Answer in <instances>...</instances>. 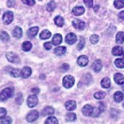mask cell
Instances as JSON below:
<instances>
[{
    "label": "cell",
    "instance_id": "1",
    "mask_svg": "<svg viewBox=\"0 0 124 124\" xmlns=\"http://www.w3.org/2000/svg\"><path fill=\"white\" fill-rule=\"evenodd\" d=\"M14 94V89L12 87H8L4 89L0 93V101H4L9 98L12 97Z\"/></svg>",
    "mask_w": 124,
    "mask_h": 124
},
{
    "label": "cell",
    "instance_id": "2",
    "mask_svg": "<svg viewBox=\"0 0 124 124\" xmlns=\"http://www.w3.org/2000/svg\"><path fill=\"white\" fill-rule=\"evenodd\" d=\"M75 84V78L72 75H66L63 79V84L66 88H70Z\"/></svg>",
    "mask_w": 124,
    "mask_h": 124
},
{
    "label": "cell",
    "instance_id": "3",
    "mask_svg": "<svg viewBox=\"0 0 124 124\" xmlns=\"http://www.w3.org/2000/svg\"><path fill=\"white\" fill-rule=\"evenodd\" d=\"M6 58L10 63H16V64H19L21 60L19 57L18 54L15 53L13 52H8L6 53Z\"/></svg>",
    "mask_w": 124,
    "mask_h": 124
},
{
    "label": "cell",
    "instance_id": "4",
    "mask_svg": "<svg viewBox=\"0 0 124 124\" xmlns=\"http://www.w3.org/2000/svg\"><path fill=\"white\" fill-rule=\"evenodd\" d=\"M37 103H38V98L35 94L30 95L27 99V104L30 108L35 107L37 105Z\"/></svg>",
    "mask_w": 124,
    "mask_h": 124
},
{
    "label": "cell",
    "instance_id": "5",
    "mask_svg": "<svg viewBox=\"0 0 124 124\" xmlns=\"http://www.w3.org/2000/svg\"><path fill=\"white\" fill-rule=\"evenodd\" d=\"M13 20V13L10 11L6 12L3 15V22L5 24L8 25Z\"/></svg>",
    "mask_w": 124,
    "mask_h": 124
},
{
    "label": "cell",
    "instance_id": "6",
    "mask_svg": "<svg viewBox=\"0 0 124 124\" xmlns=\"http://www.w3.org/2000/svg\"><path fill=\"white\" fill-rule=\"evenodd\" d=\"M39 112L37 110L31 111L26 115V120L28 122H33L38 119Z\"/></svg>",
    "mask_w": 124,
    "mask_h": 124
},
{
    "label": "cell",
    "instance_id": "7",
    "mask_svg": "<svg viewBox=\"0 0 124 124\" xmlns=\"http://www.w3.org/2000/svg\"><path fill=\"white\" fill-rule=\"evenodd\" d=\"M93 110H94V108L93 106H91L90 105L87 104V105H85L83 107V108L81 110V112H82V113L85 116H92L93 113Z\"/></svg>",
    "mask_w": 124,
    "mask_h": 124
},
{
    "label": "cell",
    "instance_id": "8",
    "mask_svg": "<svg viewBox=\"0 0 124 124\" xmlns=\"http://www.w3.org/2000/svg\"><path fill=\"white\" fill-rule=\"evenodd\" d=\"M65 41L68 44L72 45L74 44L77 41V36L75 33L73 32H70L68 33L65 38Z\"/></svg>",
    "mask_w": 124,
    "mask_h": 124
},
{
    "label": "cell",
    "instance_id": "9",
    "mask_svg": "<svg viewBox=\"0 0 124 124\" xmlns=\"http://www.w3.org/2000/svg\"><path fill=\"white\" fill-rule=\"evenodd\" d=\"M72 26L74 28H75L76 29H80V30H83L84 29L85 27V23L81 20L79 19H74L72 21Z\"/></svg>",
    "mask_w": 124,
    "mask_h": 124
},
{
    "label": "cell",
    "instance_id": "10",
    "mask_svg": "<svg viewBox=\"0 0 124 124\" xmlns=\"http://www.w3.org/2000/svg\"><path fill=\"white\" fill-rule=\"evenodd\" d=\"M31 74H32V69L30 67L25 66L21 70L20 76L22 77L23 79H26L31 75Z\"/></svg>",
    "mask_w": 124,
    "mask_h": 124
},
{
    "label": "cell",
    "instance_id": "11",
    "mask_svg": "<svg viewBox=\"0 0 124 124\" xmlns=\"http://www.w3.org/2000/svg\"><path fill=\"white\" fill-rule=\"evenodd\" d=\"M88 58L87 56H85V55H81V56H80V57H78L77 62L78 65L80 66L81 67H85L88 65Z\"/></svg>",
    "mask_w": 124,
    "mask_h": 124
},
{
    "label": "cell",
    "instance_id": "12",
    "mask_svg": "<svg viewBox=\"0 0 124 124\" xmlns=\"http://www.w3.org/2000/svg\"><path fill=\"white\" fill-rule=\"evenodd\" d=\"M92 68L94 70V72H99L102 69V62L100 59H97L94 62H93V65H92Z\"/></svg>",
    "mask_w": 124,
    "mask_h": 124
},
{
    "label": "cell",
    "instance_id": "13",
    "mask_svg": "<svg viewBox=\"0 0 124 124\" xmlns=\"http://www.w3.org/2000/svg\"><path fill=\"white\" fill-rule=\"evenodd\" d=\"M65 107L66 108L67 110L68 111H72L74 110L77 107V104H76V102L73 100H69V101H67L65 103Z\"/></svg>",
    "mask_w": 124,
    "mask_h": 124
},
{
    "label": "cell",
    "instance_id": "14",
    "mask_svg": "<svg viewBox=\"0 0 124 124\" xmlns=\"http://www.w3.org/2000/svg\"><path fill=\"white\" fill-rule=\"evenodd\" d=\"M114 80L116 84L122 85L124 84V76L121 73H116L114 75Z\"/></svg>",
    "mask_w": 124,
    "mask_h": 124
},
{
    "label": "cell",
    "instance_id": "15",
    "mask_svg": "<svg viewBox=\"0 0 124 124\" xmlns=\"http://www.w3.org/2000/svg\"><path fill=\"white\" fill-rule=\"evenodd\" d=\"M54 113V110L52 106H46L44 108V110L41 112V115L42 116H48L52 115Z\"/></svg>",
    "mask_w": 124,
    "mask_h": 124
},
{
    "label": "cell",
    "instance_id": "16",
    "mask_svg": "<svg viewBox=\"0 0 124 124\" xmlns=\"http://www.w3.org/2000/svg\"><path fill=\"white\" fill-rule=\"evenodd\" d=\"M38 31H39V28L37 26L32 27V28L28 29V31L27 32V34H28V36L29 37L32 38V37H35L37 35Z\"/></svg>",
    "mask_w": 124,
    "mask_h": 124
},
{
    "label": "cell",
    "instance_id": "17",
    "mask_svg": "<svg viewBox=\"0 0 124 124\" xmlns=\"http://www.w3.org/2000/svg\"><path fill=\"white\" fill-rule=\"evenodd\" d=\"M23 31L22 29L19 26H16L14 30L13 31V35L14 37L17 38V39H20L22 37Z\"/></svg>",
    "mask_w": 124,
    "mask_h": 124
},
{
    "label": "cell",
    "instance_id": "18",
    "mask_svg": "<svg viewBox=\"0 0 124 124\" xmlns=\"http://www.w3.org/2000/svg\"><path fill=\"white\" fill-rule=\"evenodd\" d=\"M54 53L57 56H62L66 53V47L65 46H59L54 49Z\"/></svg>",
    "mask_w": 124,
    "mask_h": 124
},
{
    "label": "cell",
    "instance_id": "19",
    "mask_svg": "<svg viewBox=\"0 0 124 124\" xmlns=\"http://www.w3.org/2000/svg\"><path fill=\"white\" fill-rule=\"evenodd\" d=\"M112 53L115 56H121L124 53V50H123L122 47H121L119 46H116L112 48Z\"/></svg>",
    "mask_w": 124,
    "mask_h": 124
},
{
    "label": "cell",
    "instance_id": "20",
    "mask_svg": "<svg viewBox=\"0 0 124 124\" xmlns=\"http://www.w3.org/2000/svg\"><path fill=\"white\" fill-rule=\"evenodd\" d=\"M85 8L83 6H76L72 9V13L76 16H79L84 13Z\"/></svg>",
    "mask_w": 124,
    "mask_h": 124
},
{
    "label": "cell",
    "instance_id": "21",
    "mask_svg": "<svg viewBox=\"0 0 124 124\" xmlns=\"http://www.w3.org/2000/svg\"><path fill=\"white\" fill-rule=\"evenodd\" d=\"M62 42V36L60 34H55L53 37L52 44L54 46H58Z\"/></svg>",
    "mask_w": 124,
    "mask_h": 124
},
{
    "label": "cell",
    "instance_id": "22",
    "mask_svg": "<svg viewBox=\"0 0 124 124\" xmlns=\"http://www.w3.org/2000/svg\"><path fill=\"white\" fill-rule=\"evenodd\" d=\"M101 85L103 88H109L111 85L110 79L108 77H105L101 81Z\"/></svg>",
    "mask_w": 124,
    "mask_h": 124
},
{
    "label": "cell",
    "instance_id": "23",
    "mask_svg": "<svg viewBox=\"0 0 124 124\" xmlns=\"http://www.w3.org/2000/svg\"><path fill=\"white\" fill-rule=\"evenodd\" d=\"M124 98V94L120 91H117L114 94V99L116 103H120L121 101H122Z\"/></svg>",
    "mask_w": 124,
    "mask_h": 124
},
{
    "label": "cell",
    "instance_id": "24",
    "mask_svg": "<svg viewBox=\"0 0 124 124\" xmlns=\"http://www.w3.org/2000/svg\"><path fill=\"white\" fill-rule=\"evenodd\" d=\"M50 36H51V32L48 30H44L41 32L39 37L41 39L46 40L49 39L50 37Z\"/></svg>",
    "mask_w": 124,
    "mask_h": 124
},
{
    "label": "cell",
    "instance_id": "25",
    "mask_svg": "<svg viewBox=\"0 0 124 124\" xmlns=\"http://www.w3.org/2000/svg\"><path fill=\"white\" fill-rule=\"evenodd\" d=\"M54 21L55 24L57 26L62 27L64 24V19L62 17V16H59V15H58V16H57L56 17L54 18Z\"/></svg>",
    "mask_w": 124,
    "mask_h": 124
},
{
    "label": "cell",
    "instance_id": "26",
    "mask_svg": "<svg viewBox=\"0 0 124 124\" xmlns=\"http://www.w3.org/2000/svg\"><path fill=\"white\" fill-rule=\"evenodd\" d=\"M32 47V45L31 44L30 41H24L22 45V50L25 52H28V51H30Z\"/></svg>",
    "mask_w": 124,
    "mask_h": 124
},
{
    "label": "cell",
    "instance_id": "27",
    "mask_svg": "<svg viewBox=\"0 0 124 124\" xmlns=\"http://www.w3.org/2000/svg\"><path fill=\"white\" fill-rule=\"evenodd\" d=\"M116 41L118 44H123L124 42V32H119L116 35Z\"/></svg>",
    "mask_w": 124,
    "mask_h": 124
},
{
    "label": "cell",
    "instance_id": "28",
    "mask_svg": "<svg viewBox=\"0 0 124 124\" xmlns=\"http://www.w3.org/2000/svg\"><path fill=\"white\" fill-rule=\"evenodd\" d=\"M0 39L3 42H8L10 40V36L5 31H2L0 34Z\"/></svg>",
    "mask_w": 124,
    "mask_h": 124
},
{
    "label": "cell",
    "instance_id": "29",
    "mask_svg": "<svg viewBox=\"0 0 124 124\" xmlns=\"http://www.w3.org/2000/svg\"><path fill=\"white\" fill-rule=\"evenodd\" d=\"M45 124H58V120L54 116H50L47 118L44 122Z\"/></svg>",
    "mask_w": 124,
    "mask_h": 124
},
{
    "label": "cell",
    "instance_id": "30",
    "mask_svg": "<svg viewBox=\"0 0 124 124\" xmlns=\"http://www.w3.org/2000/svg\"><path fill=\"white\" fill-rule=\"evenodd\" d=\"M115 64L118 68H124V59H116L115 61Z\"/></svg>",
    "mask_w": 124,
    "mask_h": 124
},
{
    "label": "cell",
    "instance_id": "31",
    "mask_svg": "<svg viewBox=\"0 0 124 124\" xmlns=\"http://www.w3.org/2000/svg\"><path fill=\"white\" fill-rule=\"evenodd\" d=\"M10 72V75L13 76V77L17 78V77H19L20 76L21 70L19 69V68H12Z\"/></svg>",
    "mask_w": 124,
    "mask_h": 124
},
{
    "label": "cell",
    "instance_id": "32",
    "mask_svg": "<svg viewBox=\"0 0 124 124\" xmlns=\"http://www.w3.org/2000/svg\"><path fill=\"white\" fill-rule=\"evenodd\" d=\"M77 119V116L73 112H68L66 115V120L67 121H73Z\"/></svg>",
    "mask_w": 124,
    "mask_h": 124
},
{
    "label": "cell",
    "instance_id": "33",
    "mask_svg": "<svg viewBox=\"0 0 124 124\" xmlns=\"http://www.w3.org/2000/svg\"><path fill=\"white\" fill-rule=\"evenodd\" d=\"M114 6L116 9H121L124 7V0H116L114 2Z\"/></svg>",
    "mask_w": 124,
    "mask_h": 124
},
{
    "label": "cell",
    "instance_id": "34",
    "mask_svg": "<svg viewBox=\"0 0 124 124\" xmlns=\"http://www.w3.org/2000/svg\"><path fill=\"white\" fill-rule=\"evenodd\" d=\"M56 8V4L53 1H50L47 5V10L48 12H53Z\"/></svg>",
    "mask_w": 124,
    "mask_h": 124
},
{
    "label": "cell",
    "instance_id": "35",
    "mask_svg": "<svg viewBox=\"0 0 124 124\" xmlns=\"http://www.w3.org/2000/svg\"><path fill=\"white\" fill-rule=\"evenodd\" d=\"M94 97L97 99H102L106 97V93L103 92V91H99L94 93Z\"/></svg>",
    "mask_w": 124,
    "mask_h": 124
},
{
    "label": "cell",
    "instance_id": "36",
    "mask_svg": "<svg viewBox=\"0 0 124 124\" xmlns=\"http://www.w3.org/2000/svg\"><path fill=\"white\" fill-rule=\"evenodd\" d=\"M99 35H95V34L92 35L90 37V41L93 44H96L99 41Z\"/></svg>",
    "mask_w": 124,
    "mask_h": 124
},
{
    "label": "cell",
    "instance_id": "37",
    "mask_svg": "<svg viewBox=\"0 0 124 124\" xmlns=\"http://www.w3.org/2000/svg\"><path fill=\"white\" fill-rule=\"evenodd\" d=\"M85 43V41L84 38L82 37H80V41L79 44L77 46V49L79 50H81L82 49L84 48V47Z\"/></svg>",
    "mask_w": 124,
    "mask_h": 124
},
{
    "label": "cell",
    "instance_id": "38",
    "mask_svg": "<svg viewBox=\"0 0 124 124\" xmlns=\"http://www.w3.org/2000/svg\"><path fill=\"white\" fill-rule=\"evenodd\" d=\"M13 120L11 119V117L10 116H5L4 119L1 121V124H12Z\"/></svg>",
    "mask_w": 124,
    "mask_h": 124
},
{
    "label": "cell",
    "instance_id": "39",
    "mask_svg": "<svg viewBox=\"0 0 124 124\" xmlns=\"http://www.w3.org/2000/svg\"><path fill=\"white\" fill-rule=\"evenodd\" d=\"M15 101L17 104H21L23 102V96L21 93H19L15 99Z\"/></svg>",
    "mask_w": 124,
    "mask_h": 124
},
{
    "label": "cell",
    "instance_id": "40",
    "mask_svg": "<svg viewBox=\"0 0 124 124\" xmlns=\"http://www.w3.org/2000/svg\"><path fill=\"white\" fill-rule=\"evenodd\" d=\"M6 113L7 112L4 108H0V119H4L6 115Z\"/></svg>",
    "mask_w": 124,
    "mask_h": 124
},
{
    "label": "cell",
    "instance_id": "41",
    "mask_svg": "<svg viewBox=\"0 0 124 124\" xmlns=\"http://www.w3.org/2000/svg\"><path fill=\"white\" fill-rule=\"evenodd\" d=\"M101 111L99 110V109L98 108H94V110H93V113L92 116L93 117H97L98 116L100 115Z\"/></svg>",
    "mask_w": 124,
    "mask_h": 124
},
{
    "label": "cell",
    "instance_id": "42",
    "mask_svg": "<svg viewBox=\"0 0 124 124\" xmlns=\"http://www.w3.org/2000/svg\"><path fill=\"white\" fill-rule=\"evenodd\" d=\"M22 1L23 4L28 5V6H33L35 4V0H22Z\"/></svg>",
    "mask_w": 124,
    "mask_h": 124
},
{
    "label": "cell",
    "instance_id": "43",
    "mask_svg": "<svg viewBox=\"0 0 124 124\" xmlns=\"http://www.w3.org/2000/svg\"><path fill=\"white\" fill-rule=\"evenodd\" d=\"M44 48L46 50H50V49L53 48V44L51 43V42H46L44 43Z\"/></svg>",
    "mask_w": 124,
    "mask_h": 124
},
{
    "label": "cell",
    "instance_id": "44",
    "mask_svg": "<svg viewBox=\"0 0 124 124\" xmlns=\"http://www.w3.org/2000/svg\"><path fill=\"white\" fill-rule=\"evenodd\" d=\"M84 2L85 5L87 7H88V8H91V7H93V0H84Z\"/></svg>",
    "mask_w": 124,
    "mask_h": 124
},
{
    "label": "cell",
    "instance_id": "45",
    "mask_svg": "<svg viewBox=\"0 0 124 124\" xmlns=\"http://www.w3.org/2000/svg\"><path fill=\"white\" fill-rule=\"evenodd\" d=\"M98 108L99 109V110L101 111V112H104V111L106 110V106L103 104V103H102V102H99V103Z\"/></svg>",
    "mask_w": 124,
    "mask_h": 124
},
{
    "label": "cell",
    "instance_id": "46",
    "mask_svg": "<svg viewBox=\"0 0 124 124\" xmlns=\"http://www.w3.org/2000/svg\"><path fill=\"white\" fill-rule=\"evenodd\" d=\"M61 69H62L63 72L68 70L69 69V66H68L67 63H64V64H63L62 66L61 67Z\"/></svg>",
    "mask_w": 124,
    "mask_h": 124
},
{
    "label": "cell",
    "instance_id": "47",
    "mask_svg": "<svg viewBox=\"0 0 124 124\" xmlns=\"http://www.w3.org/2000/svg\"><path fill=\"white\" fill-rule=\"evenodd\" d=\"M31 92L32 93H34L35 94V95L37 94H38V93H39L40 90L39 89L37 88H32L31 90Z\"/></svg>",
    "mask_w": 124,
    "mask_h": 124
},
{
    "label": "cell",
    "instance_id": "48",
    "mask_svg": "<svg viewBox=\"0 0 124 124\" xmlns=\"http://www.w3.org/2000/svg\"><path fill=\"white\" fill-rule=\"evenodd\" d=\"M119 19L121 20H124V10L123 11H121V12H120V13L119 14Z\"/></svg>",
    "mask_w": 124,
    "mask_h": 124
},
{
    "label": "cell",
    "instance_id": "49",
    "mask_svg": "<svg viewBox=\"0 0 124 124\" xmlns=\"http://www.w3.org/2000/svg\"><path fill=\"white\" fill-rule=\"evenodd\" d=\"M15 4V1H7V6H9V7H12V6H13Z\"/></svg>",
    "mask_w": 124,
    "mask_h": 124
},
{
    "label": "cell",
    "instance_id": "50",
    "mask_svg": "<svg viewBox=\"0 0 124 124\" xmlns=\"http://www.w3.org/2000/svg\"><path fill=\"white\" fill-rule=\"evenodd\" d=\"M99 5H96V6L94 7V10L95 12H97L98 10H99Z\"/></svg>",
    "mask_w": 124,
    "mask_h": 124
},
{
    "label": "cell",
    "instance_id": "51",
    "mask_svg": "<svg viewBox=\"0 0 124 124\" xmlns=\"http://www.w3.org/2000/svg\"><path fill=\"white\" fill-rule=\"evenodd\" d=\"M122 90H123V91L124 92V85H122Z\"/></svg>",
    "mask_w": 124,
    "mask_h": 124
},
{
    "label": "cell",
    "instance_id": "52",
    "mask_svg": "<svg viewBox=\"0 0 124 124\" xmlns=\"http://www.w3.org/2000/svg\"><path fill=\"white\" fill-rule=\"evenodd\" d=\"M123 106H124V104H123Z\"/></svg>",
    "mask_w": 124,
    "mask_h": 124
}]
</instances>
